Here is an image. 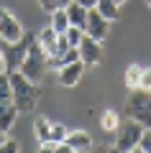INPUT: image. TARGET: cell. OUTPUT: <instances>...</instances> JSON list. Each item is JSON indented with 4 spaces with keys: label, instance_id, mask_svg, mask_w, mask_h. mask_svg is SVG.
<instances>
[{
    "label": "cell",
    "instance_id": "cell-1",
    "mask_svg": "<svg viewBox=\"0 0 151 153\" xmlns=\"http://www.w3.org/2000/svg\"><path fill=\"white\" fill-rule=\"evenodd\" d=\"M11 84H13V105L18 112H31L38 102V84H33L23 71H11Z\"/></svg>",
    "mask_w": 151,
    "mask_h": 153
},
{
    "label": "cell",
    "instance_id": "cell-13",
    "mask_svg": "<svg viewBox=\"0 0 151 153\" xmlns=\"http://www.w3.org/2000/svg\"><path fill=\"white\" fill-rule=\"evenodd\" d=\"M49 26L54 28L56 33H67V28H69V16H67V8H56V10H51V23Z\"/></svg>",
    "mask_w": 151,
    "mask_h": 153
},
{
    "label": "cell",
    "instance_id": "cell-10",
    "mask_svg": "<svg viewBox=\"0 0 151 153\" xmlns=\"http://www.w3.org/2000/svg\"><path fill=\"white\" fill-rule=\"evenodd\" d=\"M36 38H38V46L44 49V54H46V59H49V56L56 51V41H59V33H56L51 26H46L44 31H38V33H36Z\"/></svg>",
    "mask_w": 151,
    "mask_h": 153
},
{
    "label": "cell",
    "instance_id": "cell-9",
    "mask_svg": "<svg viewBox=\"0 0 151 153\" xmlns=\"http://www.w3.org/2000/svg\"><path fill=\"white\" fill-rule=\"evenodd\" d=\"M82 71H85V64H82V61L64 64L59 69V84L62 87H77V82L82 79Z\"/></svg>",
    "mask_w": 151,
    "mask_h": 153
},
{
    "label": "cell",
    "instance_id": "cell-16",
    "mask_svg": "<svg viewBox=\"0 0 151 153\" xmlns=\"http://www.w3.org/2000/svg\"><path fill=\"white\" fill-rule=\"evenodd\" d=\"M100 128L108 133H118L120 128V115L115 112V110H105L103 115H100Z\"/></svg>",
    "mask_w": 151,
    "mask_h": 153
},
{
    "label": "cell",
    "instance_id": "cell-6",
    "mask_svg": "<svg viewBox=\"0 0 151 153\" xmlns=\"http://www.w3.org/2000/svg\"><path fill=\"white\" fill-rule=\"evenodd\" d=\"M23 26L18 23V18L13 16L11 10L5 8H0V41H5V44H16L23 38Z\"/></svg>",
    "mask_w": 151,
    "mask_h": 153
},
{
    "label": "cell",
    "instance_id": "cell-24",
    "mask_svg": "<svg viewBox=\"0 0 151 153\" xmlns=\"http://www.w3.org/2000/svg\"><path fill=\"white\" fill-rule=\"evenodd\" d=\"M18 151H21V143L13 140V138H5L0 143V153H18Z\"/></svg>",
    "mask_w": 151,
    "mask_h": 153
},
{
    "label": "cell",
    "instance_id": "cell-25",
    "mask_svg": "<svg viewBox=\"0 0 151 153\" xmlns=\"http://www.w3.org/2000/svg\"><path fill=\"white\" fill-rule=\"evenodd\" d=\"M138 89H143V92H151V69H146V66H143V71H141Z\"/></svg>",
    "mask_w": 151,
    "mask_h": 153
},
{
    "label": "cell",
    "instance_id": "cell-21",
    "mask_svg": "<svg viewBox=\"0 0 151 153\" xmlns=\"http://www.w3.org/2000/svg\"><path fill=\"white\" fill-rule=\"evenodd\" d=\"M67 135H69V130H67L64 125H59V123H51V140L56 143H64Z\"/></svg>",
    "mask_w": 151,
    "mask_h": 153
},
{
    "label": "cell",
    "instance_id": "cell-20",
    "mask_svg": "<svg viewBox=\"0 0 151 153\" xmlns=\"http://www.w3.org/2000/svg\"><path fill=\"white\" fill-rule=\"evenodd\" d=\"M67 38H69V46H80V41L85 38V28L69 26V28H67Z\"/></svg>",
    "mask_w": 151,
    "mask_h": 153
},
{
    "label": "cell",
    "instance_id": "cell-15",
    "mask_svg": "<svg viewBox=\"0 0 151 153\" xmlns=\"http://www.w3.org/2000/svg\"><path fill=\"white\" fill-rule=\"evenodd\" d=\"M95 8H97L100 13H103V16L108 18L110 23L120 18V5L115 3V0H97V5H95Z\"/></svg>",
    "mask_w": 151,
    "mask_h": 153
},
{
    "label": "cell",
    "instance_id": "cell-12",
    "mask_svg": "<svg viewBox=\"0 0 151 153\" xmlns=\"http://www.w3.org/2000/svg\"><path fill=\"white\" fill-rule=\"evenodd\" d=\"M67 16H69V26H80V28H85V23H87V8L82 5V3L72 0L69 5H67Z\"/></svg>",
    "mask_w": 151,
    "mask_h": 153
},
{
    "label": "cell",
    "instance_id": "cell-23",
    "mask_svg": "<svg viewBox=\"0 0 151 153\" xmlns=\"http://www.w3.org/2000/svg\"><path fill=\"white\" fill-rule=\"evenodd\" d=\"M136 151H143V153H151V128H146L143 135H141L138 146H136Z\"/></svg>",
    "mask_w": 151,
    "mask_h": 153
},
{
    "label": "cell",
    "instance_id": "cell-7",
    "mask_svg": "<svg viewBox=\"0 0 151 153\" xmlns=\"http://www.w3.org/2000/svg\"><path fill=\"white\" fill-rule=\"evenodd\" d=\"M108 31H110V21L97 10V8H90V10H87L85 33H87V36H92L95 41H105V38H108Z\"/></svg>",
    "mask_w": 151,
    "mask_h": 153
},
{
    "label": "cell",
    "instance_id": "cell-27",
    "mask_svg": "<svg viewBox=\"0 0 151 153\" xmlns=\"http://www.w3.org/2000/svg\"><path fill=\"white\" fill-rule=\"evenodd\" d=\"M0 74H5V56H3V49H0Z\"/></svg>",
    "mask_w": 151,
    "mask_h": 153
},
{
    "label": "cell",
    "instance_id": "cell-29",
    "mask_svg": "<svg viewBox=\"0 0 151 153\" xmlns=\"http://www.w3.org/2000/svg\"><path fill=\"white\" fill-rule=\"evenodd\" d=\"M115 3H118V5H123V3H125V0H115Z\"/></svg>",
    "mask_w": 151,
    "mask_h": 153
},
{
    "label": "cell",
    "instance_id": "cell-26",
    "mask_svg": "<svg viewBox=\"0 0 151 153\" xmlns=\"http://www.w3.org/2000/svg\"><path fill=\"white\" fill-rule=\"evenodd\" d=\"M77 3H82V5H85L87 10H90V8H95V5H97V0H77Z\"/></svg>",
    "mask_w": 151,
    "mask_h": 153
},
{
    "label": "cell",
    "instance_id": "cell-4",
    "mask_svg": "<svg viewBox=\"0 0 151 153\" xmlns=\"http://www.w3.org/2000/svg\"><path fill=\"white\" fill-rule=\"evenodd\" d=\"M36 41V33H23L21 41H16V44H5L3 41V56H5V71L11 74V71H18L23 64V59H26L28 54V46Z\"/></svg>",
    "mask_w": 151,
    "mask_h": 153
},
{
    "label": "cell",
    "instance_id": "cell-19",
    "mask_svg": "<svg viewBox=\"0 0 151 153\" xmlns=\"http://www.w3.org/2000/svg\"><path fill=\"white\" fill-rule=\"evenodd\" d=\"M33 133H36V140L44 143L51 138V123L46 120V117H36V123H33Z\"/></svg>",
    "mask_w": 151,
    "mask_h": 153
},
{
    "label": "cell",
    "instance_id": "cell-30",
    "mask_svg": "<svg viewBox=\"0 0 151 153\" xmlns=\"http://www.w3.org/2000/svg\"><path fill=\"white\" fill-rule=\"evenodd\" d=\"M146 5H149V8H151V0H146Z\"/></svg>",
    "mask_w": 151,
    "mask_h": 153
},
{
    "label": "cell",
    "instance_id": "cell-17",
    "mask_svg": "<svg viewBox=\"0 0 151 153\" xmlns=\"http://www.w3.org/2000/svg\"><path fill=\"white\" fill-rule=\"evenodd\" d=\"M5 105H13V84L8 71L0 74V107H5Z\"/></svg>",
    "mask_w": 151,
    "mask_h": 153
},
{
    "label": "cell",
    "instance_id": "cell-2",
    "mask_svg": "<svg viewBox=\"0 0 151 153\" xmlns=\"http://www.w3.org/2000/svg\"><path fill=\"white\" fill-rule=\"evenodd\" d=\"M46 69H49L46 54H44V49L38 46V38H36L28 46V54H26V59H23V64H21L18 71H23V76H28L33 84H41V79L46 76Z\"/></svg>",
    "mask_w": 151,
    "mask_h": 153
},
{
    "label": "cell",
    "instance_id": "cell-3",
    "mask_svg": "<svg viewBox=\"0 0 151 153\" xmlns=\"http://www.w3.org/2000/svg\"><path fill=\"white\" fill-rule=\"evenodd\" d=\"M125 115H128V120H136L143 128H151V92L131 89L128 102H125Z\"/></svg>",
    "mask_w": 151,
    "mask_h": 153
},
{
    "label": "cell",
    "instance_id": "cell-22",
    "mask_svg": "<svg viewBox=\"0 0 151 153\" xmlns=\"http://www.w3.org/2000/svg\"><path fill=\"white\" fill-rule=\"evenodd\" d=\"M38 3H41V8L46 13H51V10H56V8H67L72 0H38Z\"/></svg>",
    "mask_w": 151,
    "mask_h": 153
},
{
    "label": "cell",
    "instance_id": "cell-8",
    "mask_svg": "<svg viewBox=\"0 0 151 153\" xmlns=\"http://www.w3.org/2000/svg\"><path fill=\"white\" fill-rule=\"evenodd\" d=\"M77 49H80V61H82V64L95 66V64L103 61V41H95V38L87 36V33H85V38L80 41Z\"/></svg>",
    "mask_w": 151,
    "mask_h": 153
},
{
    "label": "cell",
    "instance_id": "cell-18",
    "mask_svg": "<svg viewBox=\"0 0 151 153\" xmlns=\"http://www.w3.org/2000/svg\"><path fill=\"white\" fill-rule=\"evenodd\" d=\"M141 71H143V66L141 64H131L128 69H125V87L128 89H138V82H141Z\"/></svg>",
    "mask_w": 151,
    "mask_h": 153
},
{
    "label": "cell",
    "instance_id": "cell-28",
    "mask_svg": "<svg viewBox=\"0 0 151 153\" xmlns=\"http://www.w3.org/2000/svg\"><path fill=\"white\" fill-rule=\"evenodd\" d=\"M5 138H8V133H5V130H0V143L5 140Z\"/></svg>",
    "mask_w": 151,
    "mask_h": 153
},
{
    "label": "cell",
    "instance_id": "cell-14",
    "mask_svg": "<svg viewBox=\"0 0 151 153\" xmlns=\"http://www.w3.org/2000/svg\"><path fill=\"white\" fill-rule=\"evenodd\" d=\"M16 117H18V107L16 105H5V107H0V130H11L16 125Z\"/></svg>",
    "mask_w": 151,
    "mask_h": 153
},
{
    "label": "cell",
    "instance_id": "cell-11",
    "mask_svg": "<svg viewBox=\"0 0 151 153\" xmlns=\"http://www.w3.org/2000/svg\"><path fill=\"white\" fill-rule=\"evenodd\" d=\"M64 143H69V148L74 153H87L92 148V138L87 135L85 130H72L69 135H67V140Z\"/></svg>",
    "mask_w": 151,
    "mask_h": 153
},
{
    "label": "cell",
    "instance_id": "cell-5",
    "mask_svg": "<svg viewBox=\"0 0 151 153\" xmlns=\"http://www.w3.org/2000/svg\"><path fill=\"white\" fill-rule=\"evenodd\" d=\"M143 130L146 128L141 125V123H136V120H131L128 125H120L118 128V138H115V151H120V153L136 151V146H138Z\"/></svg>",
    "mask_w": 151,
    "mask_h": 153
}]
</instances>
